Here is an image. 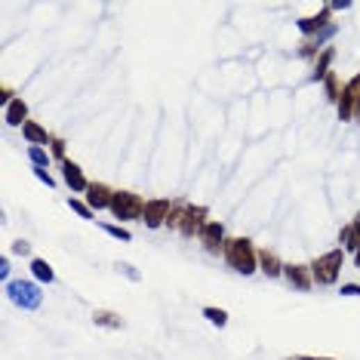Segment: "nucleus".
Wrapping results in <instances>:
<instances>
[{"label": "nucleus", "instance_id": "7c9ffc66", "mask_svg": "<svg viewBox=\"0 0 360 360\" xmlns=\"http://www.w3.org/2000/svg\"><path fill=\"white\" fill-rule=\"evenodd\" d=\"M6 277H10V259H0V280H6ZM6 284H10V280H6Z\"/></svg>", "mask_w": 360, "mask_h": 360}, {"label": "nucleus", "instance_id": "b1692460", "mask_svg": "<svg viewBox=\"0 0 360 360\" xmlns=\"http://www.w3.org/2000/svg\"><path fill=\"white\" fill-rule=\"evenodd\" d=\"M65 139H59V136H53V142H49V157H53V161H59V163H65L68 161V157H65Z\"/></svg>", "mask_w": 360, "mask_h": 360}, {"label": "nucleus", "instance_id": "2eb2a0df", "mask_svg": "<svg viewBox=\"0 0 360 360\" xmlns=\"http://www.w3.org/2000/svg\"><path fill=\"white\" fill-rule=\"evenodd\" d=\"M92 323H96V327H105V329H124L126 327L124 318H120L117 311H108V308H96V311H92Z\"/></svg>", "mask_w": 360, "mask_h": 360}, {"label": "nucleus", "instance_id": "20e7f679", "mask_svg": "<svg viewBox=\"0 0 360 360\" xmlns=\"http://www.w3.org/2000/svg\"><path fill=\"white\" fill-rule=\"evenodd\" d=\"M145 204L148 200H142L139 194H133V191H114L111 213H114V219H120V225H124V222H136V219L142 222Z\"/></svg>", "mask_w": 360, "mask_h": 360}, {"label": "nucleus", "instance_id": "f8f14e48", "mask_svg": "<svg viewBox=\"0 0 360 360\" xmlns=\"http://www.w3.org/2000/svg\"><path fill=\"white\" fill-rule=\"evenodd\" d=\"M62 179H65V185H68L74 194H86V188H90V182H86V176H83V170L77 167L74 161H65L62 163Z\"/></svg>", "mask_w": 360, "mask_h": 360}, {"label": "nucleus", "instance_id": "a211bd4d", "mask_svg": "<svg viewBox=\"0 0 360 360\" xmlns=\"http://www.w3.org/2000/svg\"><path fill=\"white\" fill-rule=\"evenodd\" d=\"M31 275L38 284H53L56 280V271H53V265L47 262V259H31Z\"/></svg>", "mask_w": 360, "mask_h": 360}, {"label": "nucleus", "instance_id": "4468645a", "mask_svg": "<svg viewBox=\"0 0 360 360\" xmlns=\"http://www.w3.org/2000/svg\"><path fill=\"white\" fill-rule=\"evenodd\" d=\"M3 117H6V124H10V126H25L28 124V105H25V99H22V96L13 99V102L6 105Z\"/></svg>", "mask_w": 360, "mask_h": 360}, {"label": "nucleus", "instance_id": "a878e982", "mask_svg": "<svg viewBox=\"0 0 360 360\" xmlns=\"http://www.w3.org/2000/svg\"><path fill=\"white\" fill-rule=\"evenodd\" d=\"M34 176H38V179H40V182H43V185H47V188H56V179H53V176H49V172H47V170L34 167Z\"/></svg>", "mask_w": 360, "mask_h": 360}, {"label": "nucleus", "instance_id": "7ed1b4c3", "mask_svg": "<svg viewBox=\"0 0 360 360\" xmlns=\"http://www.w3.org/2000/svg\"><path fill=\"white\" fill-rule=\"evenodd\" d=\"M6 296L13 305H19L22 311H38L43 305V293L34 280H10L6 284Z\"/></svg>", "mask_w": 360, "mask_h": 360}, {"label": "nucleus", "instance_id": "393cba45", "mask_svg": "<svg viewBox=\"0 0 360 360\" xmlns=\"http://www.w3.org/2000/svg\"><path fill=\"white\" fill-rule=\"evenodd\" d=\"M68 206L74 210L81 219H92V210H90V204H83V200H77V197H71L68 200Z\"/></svg>", "mask_w": 360, "mask_h": 360}, {"label": "nucleus", "instance_id": "473e14b6", "mask_svg": "<svg viewBox=\"0 0 360 360\" xmlns=\"http://www.w3.org/2000/svg\"><path fill=\"white\" fill-rule=\"evenodd\" d=\"M296 360H336V357H308V354H302V357H296Z\"/></svg>", "mask_w": 360, "mask_h": 360}, {"label": "nucleus", "instance_id": "5701e85b", "mask_svg": "<svg viewBox=\"0 0 360 360\" xmlns=\"http://www.w3.org/2000/svg\"><path fill=\"white\" fill-rule=\"evenodd\" d=\"M102 231H105V234H111L114 240H124V243L133 240V234H129L124 225H111V222H102Z\"/></svg>", "mask_w": 360, "mask_h": 360}, {"label": "nucleus", "instance_id": "9b49d317", "mask_svg": "<svg viewBox=\"0 0 360 360\" xmlns=\"http://www.w3.org/2000/svg\"><path fill=\"white\" fill-rule=\"evenodd\" d=\"M111 200H114V191L108 188L105 182H90V188H86V204H90V210H111Z\"/></svg>", "mask_w": 360, "mask_h": 360}, {"label": "nucleus", "instance_id": "72a5a7b5", "mask_svg": "<svg viewBox=\"0 0 360 360\" xmlns=\"http://www.w3.org/2000/svg\"><path fill=\"white\" fill-rule=\"evenodd\" d=\"M354 262H357V268H360V247L354 249Z\"/></svg>", "mask_w": 360, "mask_h": 360}, {"label": "nucleus", "instance_id": "412c9836", "mask_svg": "<svg viewBox=\"0 0 360 360\" xmlns=\"http://www.w3.org/2000/svg\"><path fill=\"white\" fill-rule=\"evenodd\" d=\"M28 161H31V167L47 170L49 167V151L40 148V145H28Z\"/></svg>", "mask_w": 360, "mask_h": 360}, {"label": "nucleus", "instance_id": "f03ea898", "mask_svg": "<svg viewBox=\"0 0 360 360\" xmlns=\"http://www.w3.org/2000/svg\"><path fill=\"white\" fill-rule=\"evenodd\" d=\"M342 268H345V249L339 247V249H329V253L314 259L311 262V277H314V284H320V286H333L336 280H339Z\"/></svg>", "mask_w": 360, "mask_h": 360}, {"label": "nucleus", "instance_id": "bb28decb", "mask_svg": "<svg viewBox=\"0 0 360 360\" xmlns=\"http://www.w3.org/2000/svg\"><path fill=\"white\" fill-rule=\"evenodd\" d=\"M13 253H16V256H28V253H31V243H28V240H13Z\"/></svg>", "mask_w": 360, "mask_h": 360}, {"label": "nucleus", "instance_id": "39448f33", "mask_svg": "<svg viewBox=\"0 0 360 360\" xmlns=\"http://www.w3.org/2000/svg\"><path fill=\"white\" fill-rule=\"evenodd\" d=\"M336 111H339V120L360 117V71L342 86V99H339V105H336Z\"/></svg>", "mask_w": 360, "mask_h": 360}, {"label": "nucleus", "instance_id": "6ab92c4d", "mask_svg": "<svg viewBox=\"0 0 360 360\" xmlns=\"http://www.w3.org/2000/svg\"><path fill=\"white\" fill-rule=\"evenodd\" d=\"M323 92H327V99L333 105H339V99H342V83H339V74L336 71H329L327 77H323Z\"/></svg>", "mask_w": 360, "mask_h": 360}, {"label": "nucleus", "instance_id": "4be33fe9", "mask_svg": "<svg viewBox=\"0 0 360 360\" xmlns=\"http://www.w3.org/2000/svg\"><path fill=\"white\" fill-rule=\"evenodd\" d=\"M204 318L206 320H210L213 323V327H228V311H225V308H215V305H206L204 308Z\"/></svg>", "mask_w": 360, "mask_h": 360}, {"label": "nucleus", "instance_id": "ddd939ff", "mask_svg": "<svg viewBox=\"0 0 360 360\" xmlns=\"http://www.w3.org/2000/svg\"><path fill=\"white\" fill-rule=\"evenodd\" d=\"M259 271H262L265 277H284V262H280V256L275 249H259Z\"/></svg>", "mask_w": 360, "mask_h": 360}, {"label": "nucleus", "instance_id": "9d476101", "mask_svg": "<svg viewBox=\"0 0 360 360\" xmlns=\"http://www.w3.org/2000/svg\"><path fill=\"white\" fill-rule=\"evenodd\" d=\"M284 277H286V284H290L293 290H299V293H308L314 286L311 265H299V262L284 265Z\"/></svg>", "mask_w": 360, "mask_h": 360}, {"label": "nucleus", "instance_id": "f704fd0d", "mask_svg": "<svg viewBox=\"0 0 360 360\" xmlns=\"http://www.w3.org/2000/svg\"><path fill=\"white\" fill-rule=\"evenodd\" d=\"M284 360H296V357H284Z\"/></svg>", "mask_w": 360, "mask_h": 360}, {"label": "nucleus", "instance_id": "2f4dec72", "mask_svg": "<svg viewBox=\"0 0 360 360\" xmlns=\"http://www.w3.org/2000/svg\"><path fill=\"white\" fill-rule=\"evenodd\" d=\"M329 10H351V0H336V3H329Z\"/></svg>", "mask_w": 360, "mask_h": 360}, {"label": "nucleus", "instance_id": "0eeeda50", "mask_svg": "<svg viewBox=\"0 0 360 360\" xmlns=\"http://www.w3.org/2000/svg\"><path fill=\"white\" fill-rule=\"evenodd\" d=\"M197 240L204 243V249H206L210 256H222V253H225V240H228V237H225V225L210 219V222H206V228L200 231Z\"/></svg>", "mask_w": 360, "mask_h": 360}, {"label": "nucleus", "instance_id": "dca6fc26", "mask_svg": "<svg viewBox=\"0 0 360 360\" xmlns=\"http://www.w3.org/2000/svg\"><path fill=\"white\" fill-rule=\"evenodd\" d=\"M22 136H25L28 139V145H49V142H53V136L47 133V129H43L40 124H34V120H28L25 126H22Z\"/></svg>", "mask_w": 360, "mask_h": 360}, {"label": "nucleus", "instance_id": "1a4fd4ad", "mask_svg": "<svg viewBox=\"0 0 360 360\" xmlns=\"http://www.w3.org/2000/svg\"><path fill=\"white\" fill-rule=\"evenodd\" d=\"M333 10H329V6H320L318 13H314V16H305V19H299L296 22V28L302 34H305V38H318L320 31H327L329 25H333Z\"/></svg>", "mask_w": 360, "mask_h": 360}, {"label": "nucleus", "instance_id": "6e6552de", "mask_svg": "<svg viewBox=\"0 0 360 360\" xmlns=\"http://www.w3.org/2000/svg\"><path fill=\"white\" fill-rule=\"evenodd\" d=\"M172 210V200L170 197H154L145 204V215H142V222H145V228H163L167 225V215Z\"/></svg>", "mask_w": 360, "mask_h": 360}, {"label": "nucleus", "instance_id": "c756f323", "mask_svg": "<svg viewBox=\"0 0 360 360\" xmlns=\"http://www.w3.org/2000/svg\"><path fill=\"white\" fill-rule=\"evenodd\" d=\"M13 99H16V92H13V86H3V90H0V102H3V105H10Z\"/></svg>", "mask_w": 360, "mask_h": 360}, {"label": "nucleus", "instance_id": "c85d7f7f", "mask_svg": "<svg viewBox=\"0 0 360 360\" xmlns=\"http://www.w3.org/2000/svg\"><path fill=\"white\" fill-rule=\"evenodd\" d=\"M342 296H360V284H342Z\"/></svg>", "mask_w": 360, "mask_h": 360}, {"label": "nucleus", "instance_id": "cd10ccee", "mask_svg": "<svg viewBox=\"0 0 360 360\" xmlns=\"http://www.w3.org/2000/svg\"><path fill=\"white\" fill-rule=\"evenodd\" d=\"M117 271H124V275H126L129 280H142V275H139V271H136L133 265H126V262H120V265H117Z\"/></svg>", "mask_w": 360, "mask_h": 360}, {"label": "nucleus", "instance_id": "f3484780", "mask_svg": "<svg viewBox=\"0 0 360 360\" xmlns=\"http://www.w3.org/2000/svg\"><path fill=\"white\" fill-rule=\"evenodd\" d=\"M333 59H336V49L333 47H327V49H323V53L318 56V59H314V74H311V81L314 83H323V77H327L329 74V65H333Z\"/></svg>", "mask_w": 360, "mask_h": 360}, {"label": "nucleus", "instance_id": "423d86ee", "mask_svg": "<svg viewBox=\"0 0 360 360\" xmlns=\"http://www.w3.org/2000/svg\"><path fill=\"white\" fill-rule=\"evenodd\" d=\"M206 222H210V210L206 206H194L188 204L185 206V213H182V228H179V234L182 237H200V231L206 228Z\"/></svg>", "mask_w": 360, "mask_h": 360}, {"label": "nucleus", "instance_id": "aec40b11", "mask_svg": "<svg viewBox=\"0 0 360 360\" xmlns=\"http://www.w3.org/2000/svg\"><path fill=\"white\" fill-rule=\"evenodd\" d=\"M185 206H188V200H172V210L167 215V228L170 231H179L182 228V213H185Z\"/></svg>", "mask_w": 360, "mask_h": 360}, {"label": "nucleus", "instance_id": "f257e3e1", "mask_svg": "<svg viewBox=\"0 0 360 360\" xmlns=\"http://www.w3.org/2000/svg\"><path fill=\"white\" fill-rule=\"evenodd\" d=\"M222 259H225L237 275H243V277H249V275H256L259 271V249L247 240V237H228Z\"/></svg>", "mask_w": 360, "mask_h": 360}]
</instances>
